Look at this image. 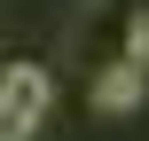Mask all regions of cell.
Wrapping results in <instances>:
<instances>
[{
  "label": "cell",
  "instance_id": "obj_3",
  "mask_svg": "<svg viewBox=\"0 0 149 141\" xmlns=\"http://www.w3.org/2000/svg\"><path fill=\"white\" fill-rule=\"evenodd\" d=\"M126 55H134V63L149 71V0L134 8V24H126Z\"/></svg>",
  "mask_w": 149,
  "mask_h": 141
},
{
  "label": "cell",
  "instance_id": "obj_1",
  "mask_svg": "<svg viewBox=\"0 0 149 141\" xmlns=\"http://www.w3.org/2000/svg\"><path fill=\"white\" fill-rule=\"evenodd\" d=\"M55 110V71L47 63H8L0 78V141H31Z\"/></svg>",
  "mask_w": 149,
  "mask_h": 141
},
{
  "label": "cell",
  "instance_id": "obj_2",
  "mask_svg": "<svg viewBox=\"0 0 149 141\" xmlns=\"http://www.w3.org/2000/svg\"><path fill=\"white\" fill-rule=\"evenodd\" d=\"M141 94H149V71L126 55V63H110V71H94V110L102 118H126V110H141Z\"/></svg>",
  "mask_w": 149,
  "mask_h": 141
}]
</instances>
